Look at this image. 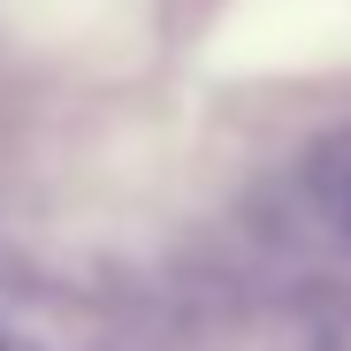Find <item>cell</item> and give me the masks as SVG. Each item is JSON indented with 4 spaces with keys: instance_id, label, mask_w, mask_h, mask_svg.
<instances>
[{
    "instance_id": "6da1fadb",
    "label": "cell",
    "mask_w": 351,
    "mask_h": 351,
    "mask_svg": "<svg viewBox=\"0 0 351 351\" xmlns=\"http://www.w3.org/2000/svg\"><path fill=\"white\" fill-rule=\"evenodd\" d=\"M298 184H306V206L336 229V245L351 252V130L313 138V153H306V168H298Z\"/></svg>"
}]
</instances>
